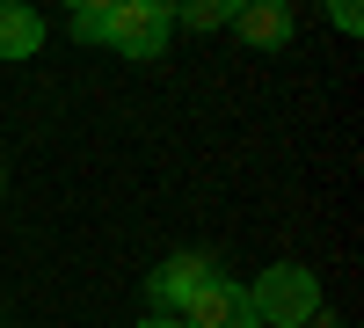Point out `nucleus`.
<instances>
[{
	"label": "nucleus",
	"instance_id": "nucleus-5",
	"mask_svg": "<svg viewBox=\"0 0 364 328\" xmlns=\"http://www.w3.org/2000/svg\"><path fill=\"white\" fill-rule=\"evenodd\" d=\"M37 44H44V15L8 0V8H0V58H29Z\"/></svg>",
	"mask_w": 364,
	"mask_h": 328
},
{
	"label": "nucleus",
	"instance_id": "nucleus-7",
	"mask_svg": "<svg viewBox=\"0 0 364 328\" xmlns=\"http://www.w3.org/2000/svg\"><path fill=\"white\" fill-rule=\"evenodd\" d=\"M73 37H80V44H102V37H109V0H87V8H73Z\"/></svg>",
	"mask_w": 364,
	"mask_h": 328
},
{
	"label": "nucleus",
	"instance_id": "nucleus-9",
	"mask_svg": "<svg viewBox=\"0 0 364 328\" xmlns=\"http://www.w3.org/2000/svg\"><path fill=\"white\" fill-rule=\"evenodd\" d=\"M139 328H182V314H146Z\"/></svg>",
	"mask_w": 364,
	"mask_h": 328
},
{
	"label": "nucleus",
	"instance_id": "nucleus-10",
	"mask_svg": "<svg viewBox=\"0 0 364 328\" xmlns=\"http://www.w3.org/2000/svg\"><path fill=\"white\" fill-rule=\"evenodd\" d=\"M0 190H8V175H0Z\"/></svg>",
	"mask_w": 364,
	"mask_h": 328
},
{
	"label": "nucleus",
	"instance_id": "nucleus-2",
	"mask_svg": "<svg viewBox=\"0 0 364 328\" xmlns=\"http://www.w3.org/2000/svg\"><path fill=\"white\" fill-rule=\"evenodd\" d=\"M168 29H175V8H161V0H117L102 44H117L124 58H161Z\"/></svg>",
	"mask_w": 364,
	"mask_h": 328
},
{
	"label": "nucleus",
	"instance_id": "nucleus-6",
	"mask_svg": "<svg viewBox=\"0 0 364 328\" xmlns=\"http://www.w3.org/2000/svg\"><path fill=\"white\" fill-rule=\"evenodd\" d=\"M233 29H240L248 44H284V37H291V15L277 8V0H262V8H233Z\"/></svg>",
	"mask_w": 364,
	"mask_h": 328
},
{
	"label": "nucleus",
	"instance_id": "nucleus-1",
	"mask_svg": "<svg viewBox=\"0 0 364 328\" xmlns=\"http://www.w3.org/2000/svg\"><path fill=\"white\" fill-rule=\"evenodd\" d=\"M248 307H255V328H306L321 314V277L306 263H269L248 285Z\"/></svg>",
	"mask_w": 364,
	"mask_h": 328
},
{
	"label": "nucleus",
	"instance_id": "nucleus-4",
	"mask_svg": "<svg viewBox=\"0 0 364 328\" xmlns=\"http://www.w3.org/2000/svg\"><path fill=\"white\" fill-rule=\"evenodd\" d=\"M211 277H219V270H211L204 255H175V263H161V270H154V285H146V292H154L161 314H175V307H190Z\"/></svg>",
	"mask_w": 364,
	"mask_h": 328
},
{
	"label": "nucleus",
	"instance_id": "nucleus-3",
	"mask_svg": "<svg viewBox=\"0 0 364 328\" xmlns=\"http://www.w3.org/2000/svg\"><path fill=\"white\" fill-rule=\"evenodd\" d=\"M182 328H255V307H248V285L233 277H211L190 307H182Z\"/></svg>",
	"mask_w": 364,
	"mask_h": 328
},
{
	"label": "nucleus",
	"instance_id": "nucleus-8",
	"mask_svg": "<svg viewBox=\"0 0 364 328\" xmlns=\"http://www.w3.org/2000/svg\"><path fill=\"white\" fill-rule=\"evenodd\" d=\"M182 22L190 29H219V22H233V8L226 0H197V8H182Z\"/></svg>",
	"mask_w": 364,
	"mask_h": 328
}]
</instances>
